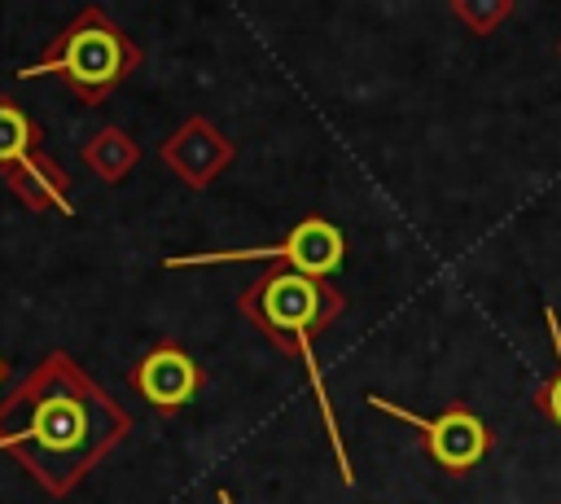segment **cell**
<instances>
[{
	"label": "cell",
	"mask_w": 561,
	"mask_h": 504,
	"mask_svg": "<svg viewBox=\"0 0 561 504\" xmlns=\"http://www.w3.org/2000/svg\"><path fill=\"white\" fill-rule=\"evenodd\" d=\"M237 311L276 351L298 359V368L316 394V408H320V421H324V434H329V447L337 460V478H342V486H351L355 465H351V451H346V438H342V425H337V412H333V399H329V386H324V373L316 359V337L346 311L342 289L333 280H316V276H302V272L272 263V267H263V276H254L237 294Z\"/></svg>",
	"instance_id": "obj_2"
},
{
	"label": "cell",
	"mask_w": 561,
	"mask_h": 504,
	"mask_svg": "<svg viewBox=\"0 0 561 504\" xmlns=\"http://www.w3.org/2000/svg\"><path fill=\"white\" fill-rule=\"evenodd\" d=\"M364 403L377 408V412H386V416H394V421H403V425H412V429L421 434L425 456H430L447 478L473 473V469L491 456V447H495L491 425H486L473 408H465L460 399H451L438 416H421V412H412V408H403V403H390L386 394H364Z\"/></svg>",
	"instance_id": "obj_6"
},
{
	"label": "cell",
	"mask_w": 561,
	"mask_h": 504,
	"mask_svg": "<svg viewBox=\"0 0 561 504\" xmlns=\"http://www.w3.org/2000/svg\"><path fill=\"white\" fill-rule=\"evenodd\" d=\"M4 381H9V359L0 355V386H4Z\"/></svg>",
	"instance_id": "obj_13"
},
{
	"label": "cell",
	"mask_w": 561,
	"mask_h": 504,
	"mask_svg": "<svg viewBox=\"0 0 561 504\" xmlns=\"http://www.w3.org/2000/svg\"><path fill=\"white\" fill-rule=\"evenodd\" d=\"M127 434L131 412L70 351L39 355L0 399V451L53 500H66Z\"/></svg>",
	"instance_id": "obj_1"
},
{
	"label": "cell",
	"mask_w": 561,
	"mask_h": 504,
	"mask_svg": "<svg viewBox=\"0 0 561 504\" xmlns=\"http://www.w3.org/2000/svg\"><path fill=\"white\" fill-rule=\"evenodd\" d=\"M557 57H561V39H557Z\"/></svg>",
	"instance_id": "obj_14"
},
{
	"label": "cell",
	"mask_w": 561,
	"mask_h": 504,
	"mask_svg": "<svg viewBox=\"0 0 561 504\" xmlns=\"http://www.w3.org/2000/svg\"><path fill=\"white\" fill-rule=\"evenodd\" d=\"M215 500H219V504H237V500H232V491H228V486H219V491H215Z\"/></svg>",
	"instance_id": "obj_12"
},
{
	"label": "cell",
	"mask_w": 561,
	"mask_h": 504,
	"mask_svg": "<svg viewBox=\"0 0 561 504\" xmlns=\"http://www.w3.org/2000/svg\"><path fill=\"white\" fill-rule=\"evenodd\" d=\"M0 180L31 215H75L70 175L44 153V127L9 96H0Z\"/></svg>",
	"instance_id": "obj_4"
},
{
	"label": "cell",
	"mask_w": 561,
	"mask_h": 504,
	"mask_svg": "<svg viewBox=\"0 0 561 504\" xmlns=\"http://www.w3.org/2000/svg\"><path fill=\"white\" fill-rule=\"evenodd\" d=\"M79 162L101 180V184H123L140 167V140L123 127H96L88 145L79 149Z\"/></svg>",
	"instance_id": "obj_9"
},
{
	"label": "cell",
	"mask_w": 561,
	"mask_h": 504,
	"mask_svg": "<svg viewBox=\"0 0 561 504\" xmlns=\"http://www.w3.org/2000/svg\"><path fill=\"white\" fill-rule=\"evenodd\" d=\"M127 386L158 412V416H175L180 408H188L202 386H206V368L193 359L188 346H180L175 337L153 342L131 368H127Z\"/></svg>",
	"instance_id": "obj_7"
},
{
	"label": "cell",
	"mask_w": 561,
	"mask_h": 504,
	"mask_svg": "<svg viewBox=\"0 0 561 504\" xmlns=\"http://www.w3.org/2000/svg\"><path fill=\"white\" fill-rule=\"evenodd\" d=\"M543 324H548V342H552V355H557V373L535 386L530 408L561 429V316H557V307H543Z\"/></svg>",
	"instance_id": "obj_10"
},
{
	"label": "cell",
	"mask_w": 561,
	"mask_h": 504,
	"mask_svg": "<svg viewBox=\"0 0 561 504\" xmlns=\"http://www.w3.org/2000/svg\"><path fill=\"white\" fill-rule=\"evenodd\" d=\"M513 0H451V18H460L473 35H491L500 22L513 18Z\"/></svg>",
	"instance_id": "obj_11"
},
{
	"label": "cell",
	"mask_w": 561,
	"mask_h": 504,
	"mask_svg": "<svg viewBox=\"0 0 561 504\" xmlns=\"http://www.w3.org/2000/svg\"><path fill=\"white\" fill-rule=\"evenodd\" d=\"M280 263L289 272L316 276V280H333L346 263V237L337 224H329L324 215H307L298 219L280 241L272 245H241V250H202V254H171L162 259V267H210V263Z\"/></svg>",
	"instance_id": "obj_5"
},
{
	"label": "cell",
	"mask_w": 561,
	"mask_h": 504,
	"mask_svg": "<svg viewBox=\"0 0 561 504\" xmlns=\"http://www.w3.org/2000/svg\"><path fill=\"white\" fill-rule=\"evenodd\" d=\"M158 158L171 175H180V184H188L193 193L210 188L237 158V145L206 118V114H188L162 145H158Z\"/></svg>",
	"instance_id": "obj_8"
},
{
	"label": "cell",
	"mask_w": 561,
	"mask_h": 504,
	"mask_svg": "<svg viewBox=\"0 0 561 504\" xmlns=\"http://www.w3.org/2000/svg\"><path fill=\"white\" fill-rule=\"evenodd\" d=\"M140 44L101 9L83 4L48 44L44 53L18 70V79H61L83 105H101L123 79L140 70Z\"/></svg>",
	"instance_id": "obj_3"
}]
</instances>
